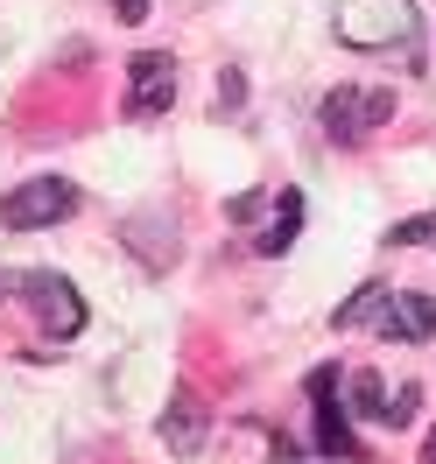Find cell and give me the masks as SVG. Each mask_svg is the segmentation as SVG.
Listing matches in <instances>:
<instances>
[{
	"label": "cell",
	"instance_id": "52a82bcc",
	"mask_svg": "<svg viewBox=\"0 0 436 464\" xmlns=\"http://www.w3.org/2000/svg\"><path fill=\"white\" fill-rule=\"evenodd\" d=\"M310 401H317V450L324 458H359V443L345 430V408H338V373L331 366L310 373Z\"/></svg>",
	"mask_w": 436,
	"mask_h": 464
},
{
	"label": "cell",
	"instance_id": "3957f363",
	"mask_svg": "<svg viewBox=\"0 0 436 464\" xmlns=\"http://www.w3.org/2000/svg\"><path fill=\"white\" fill-rule=\"evenodd\" d=\"M71 211H78V183H63V176H29L22 190L0 198V226L7 232H43V226H63Z\"/></svg>",
	"mask_w": 436,
	"mask_h": 464
},
{
	"label": "cell",
	"instance_id": "277c9868",
	"mask_svg": "<svg viewBox=\"0 0 436 464\" xmlns=\"http://www.w3.org/2000/svg\"><path fill=\"white\" fill-rule=\"evenodd\" d=\"M15 295L35 310V324H43L50 338H78V331H85V295L71 289L63 275H43V267H35V275L15 282Z\"/></svg>",
	"mask_w": 436,
	"mask_h": 464
},
{
	"label": "cell",
	"instance_id": "5b68a950",
	"mask_svg": "<svg viewBox=\"0 0 436 464\" xmlns=\"http://www.w3.org/2000/svg\"><path fill=\"white\" fill-rule=\"evenodd\" d=\"M176 106V57L170 50H141L127 63V113L134 120H155Z\"/></svg>",
	"mask_w": 436,
	"mask_h": 464
},
{
	"label": "cell",
	"instance_id": "9a60e30c",
	"mask_svg": "<svg viewBox=\"0 0 436 464\" xmlns=\"http://www.w3.org/2000/svg\"><path fill=\"white\" fill-rule=\"evenodd\" d=\"M148 7H155V0H113V14H120V29H134V22H148Z\"/></svg>",
	"mask_w": 436,
	"mask_h": 464
},
{
	"label": "cell",
	"instance_id": "ba28073f",
	"mask_svg": "<svg viewBox=\"0 0 436 464\" xmlns=\"http://www.w3.org/2000/svg\"><path fill=\"white\" fill-rule=\"evenodd\" d=\"M352 408H359V422H387V430H402L408 415L422 408V387H402V394H387L373 373H352Z\"/></svg>",
	"mask_w": 436,
	"mask_h": 464
},
{
	"label": "cell",
	"instance_id": "4fadbf2b",
	"mask_svg": "<svg viewBox=\"0 0 436 464\" xmlns=\"http://www.w3.org/2000/svg\"><path fill=\"white\" fill-rule=\"evenodd\" d=\"M267 198H275V190H239V198H226V218H233V226H247V218H261Z\"/></svg>",
	"mask_w": 436,
	"mask_h": 464
},
{
	"label": "cell",
	"instance_id": "ac0fdd59",
	"mask_svg": "<svg viewBox=\"0 0 436 464\" xmlns=\"http://www.w3.org/2000/svg\"><path fill=\"white\" fill-rule=\"evenodd\" d=\"M289 464H303V458H289Z\"/></svg>",
	"mask_w": 436,
	"mask_h": 464
},
{
	"label": "cell",
	"instance_id": "e0dca14e",
	"mask_svg": "<svg viewBox=\"0 0 436 464\" xmlns=\"http://www.w3.org/2000/svg\"><path fill=\"white\" fill-rule=\"evenodd\" d=\"M15 282H22V275H0V295H15Z\"/></svg>",
	"mask_w": 436,
	"mask_h": 464
},
{
	"label": "cell",
	"instance_id": "30bf717a",
	"mask_svg": "<svg viewBox=\"0 0 436 464\" xmlns=\"http://www.w3.org/2000/svg\"><path fill=\"white\" fill-rule=\"evenodd\" d=\"M296 232H303V190H275V226L254 239V254L261 261H275V254H289Z\"/></svg>",
	"mask_w": 436,
	"mask_h": 464
},
{
	"label": "cell",
	"instance_id": "5bb4252c",
	"mask_svg": "<svg viewBox=\"0 0 436 464\" xmlns=\"http://www.w3.org/2000/svg\"><path fill=\"white\" fill-rule=\"evenodd\" d=\"M247 106V78L239 71H218V113H239Z\"/></svg>",
	"mask_w": 436,
	"mask_h": 464
},
{
	"label": "cell",
	"instance_id": "8992f818",
	"mask_svg": "<svg viewBox=\"0 0 436 464\" xmlns=\"http://www.w3.org/2000/svg\"><path fill=\"white\" fill-rule=\"evenodd\" d=\"M373 331H380V338H394V345H430V338H436V295H415V289L387 295V310H380Z\"/></svg>",
	"mask_w": 436,
	"mask_h": 464
},
{
	"label": "cell",
	"instance_id": "7a4b0ae2",
	"mask_svg": "<svg viewBox=\"0 0 436 464\" xmlns=\"http://www.w3.org/2000/svg\"><path fill=\"white\" fill-rule=\"evenodd\" d=\"M394 106H402V99H394L387 85H338L331 99H324V113H317V120H324V141L359 148L373 127H387V120H394Z\"/></svg>",
	"mask_w": 436,
	"mask_h": 464
},
{
	"label": "cell",
	"instance_id": "6da1fadb",
	"mask_svg": "<svg viewBox=\"0 0 436 464\" xmlns=\"http://www.w3.org/2000/svg\"><path fill=\"white\" fill-rule=\"evenodd\" d=\"M422 7L415 0H338V43L352 50H415Z\"/></svg>",
	"mask_w": 436,
	"mask_h": 464
},
{
	"label": "cell",
	"instance_id": "9c48e42d",
	"mask_svg": "<svg viewBox=\"0 0 436 464\" xmlns=\"http://www.w3.org/2000/svg\"><path fill=\"white\" fill-rule=\"evenodd\" d=\"M162 443H170L176 458L204 450V401L190 394V387H176V394H170V408H162Z\"/></svg>",
	"mask_w": 436,
	"mask_h": 464
},
{
	"label": "cell",
	"instance_id": "8fae6325",
	"mask_svg": "<svg viewBox=\"0 0 436 464\" xmlns=\"http://www.w3.org/2000/svg\"><path fill=\"white\" fill-rule=\"evenodd\" d=\"M380 310H387V289H380V282H366V289L352 295L345 310H331V331H359V324H380Z\"/></svg>",
	"mask_w": 436,
	"mask_h": 464
},
{
	"label": "cell",
	"instance_id": "2e32d148",
	"mask_svg": "<svg viewBox=\"0 0 436 464\" xmlns=\"http://www.w3.org/2000/svg\"><path fill=\"white\" fill-rule=\"evenodd\" d=\"M422 464H436V430H430V443H422Z\"/></svg>",
	"mask_w": 436,
	"mask_h": 464
},
{
	"label": "cell",
	"instance_id": "7c38bea8",
	"mask_svg": "<svg viewBox=\"0 0 436 464\" xmlns=\"http://www.w3.org/2000/svg\"><path fill=\"white\" fill-rule=\"evenodd\" d=\"M422 239H436V211H430V218H402V226H387V254L422 246Z\"/></svg>",
	"mask_w": 436,
	"mask_h": 464
}]
</instances>
